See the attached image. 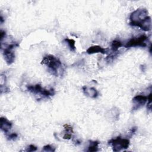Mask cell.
<instances>
[{
	"mask_svg": "<svg viewBox=\"0 0 152 152\" xmlns=\"http://www.w3.org/2000/svg\"><path fill=\"white\" fill-rule=\"evenodd\" d=\"M41 64L48 66L49 72L55 76L62 75L64 72L61 62L52 55H46L43 57Z\"/></svg>",
	"mask_w": 152,
	"mask_h": 152,
	"instance_id": "6da1fadb",
	"label": "cell"
},
{
	"mask_svg": "<svg viewBox=\"0 0 152 152\" xmlns=\"http://www.w3.org/2000/svg\"><path fill=\"white\" fill-rule=\"evenodd\" d=\"M27 88L30 92L35 94H39V96H42L45 97L53 96L55 94V90L53 88L48 90L43 88L39 84H37L34 86H28Z\"/></svg>",
	"mask_w": 152,
	"mask_h": 152,
	"instance_id": "7a4b0ae2",
	"label": "cell"
},
{
	"mask_svg": "<svg viewBox=\"0 0 152 152\" xmlns=\"http://www.w3.org/2000/svg\"><path fill=\"white\" fill-rule=\"evenodd\" d=\"M108 144L112 146L113 151H119L122 149H126L129 145V140L127 138H122L120 136L112 138L108 141Z\"/></svg>",
	"mask_w": 152,
	"mask_h": 152,
	"instance_id": "3957f363",
	"label": "cell"
},
{
	"mask_svg": "<svg viewBox=\"0 0 152 152\" xmlns=\"http://www.w3.org/2000/svg\"><path fill=\"white\" fill-rule=\"evenodd\" d=\"M148 16V11L144 8H139L132 12L129 17V25L134 26L135 24L140 23Z\"/></svg>",
	"mask_w": 152,
	"mask_h": 152,
	"instance_id": "277c9868",
	"label": "cell"
},
{
	"mask_svg": "<svg viewBox=\"0 0 152 152\" xmlns=\"http://www.w3.org/2000/svg\"><path fill=\"white\" fill-rule=\"evenodd\" d=\"M148 39V37L143 34L138 37H132L131 39L126 43L124 45V47L126 48H131V47H146L147 44L145 41Z\"/></svg>",
	"mask_w": 152,
	"mask_h": 152,
	"instance_id": "5b68a950",
	"label": "cell"
},
{
	"mask_svg": "<svg viewBox=\"0 0 152 152\" xmlns=\"http://www.w3.org/2000/svg\"><path fill=\"white\" fill-rule=\"evenodd\" d=\"M18 44L14 43L7 46L3 51V56L5 61L8 65H11L12 64L15 59V55L12 51V49L15 46H18Z\"/></svg>",
	"mask_w": 152,
	"mask_h": 152,
	"instance_id": "8992f818",
	"label": "cell"
},
{
	"mask_svg": "<svg viewBox=\"0 0 152 152\" xmlns=\"http://www.w3.org/2000/svg\"><path fill=\"white\" fill-rule=\"evenodd\" d=\"M147 101V96L143 95H137L132 99L133 107L132 110H135L143 106Z\"/></svg>",
	"mask_w": 152,
	"mask_h": 152,
	"instance_id": "52a82bcc",
	"label": "cell"
},
{
	"mask_svg": "<svg viewBox=\"0 0 152 152\" xmlns=\"http://www.w3.org/2000/svg\"><path fill=\"white\" fill-rule=\"evenodd\" d=\"M134 26L138 27L141 28L144 31H147L151 30V17L150 16H147L143 20L140 21V23L135 24Z\"/></svg>",
	"mask_w": 152,
	"mask_h": 152,
	"instance_id": "ba28073f",
	"label": "cell"
},
{
	"mask_svg": "<svg viewBox=\"0 0 152 152\" xmlns=\"http://www.w3.org/2000/svg\"><path fill=\"white\" fill-rule=\"evenodd\" d=\"M12 126V123L10 122L6 118L1 117L0 119V128L4 132L5 134H7L10 130Z\"/></svg>",
	"mask_w": 152,
	"mask_h": 152,
	"instance_id": "9c48e42d",
	"label": "cell"
},
{
	"mask_svg": "<svg viewBox=\"0 0 152 152\" xmlns=\"http://www.w3.org/2000/svg\"><path fill=\"white\" fill-rule=\"evenodd\" d=\"M106 50H107L106 49H104L98 45H95V46H93L88 48L87 49L86 52L88 54H93L95 53H101L102 54H106L107 52Z\"/></svg>",
	"mask_w": 152,
	"mask_h": 152,
	"instance_id": "30bf717a",
	"label": "cell"
},
{
	"mask_svg": "<svg viewBox=\"0 0 152 152\" xmlns=\"http://www.w3.org/2000/svg\"><path fill=\"white\" fill-rule=\"evenodd\" d=\"M83 90L86 96L90 97L91 98H96L98 96V92L95 88H88L87 86H83Z\"/></svg>",
	"mask_w": 152,
	"mask_h": 152,
	"instance_id": "8fae6325",
	"label": "cell"
},
{
	"mask_svg": "<svg viewBox=\"0 0 152 152\" xmlns=\"http://www.w3.org/2000/svg\"><path fill=\"white\" fill-rule=\"evenodd\" d=\"M99 144V142L97 141H90V145L88 147V151H98V146Z\"/></svg>",
	"mask_w": 152,
	"mask_h": 152,
	"instance_id": "7c38bea8",
	"label": "cell"
},
{
	"mask_svg": "<svg viewBox=\"0 0 152 152\" xmlns=\"http://www.w3.org/2000/svg\"><path fill=\"white\" fill-rule=\"evenodd\" d=\"M64 41L67 43V45H68L70 50L71 51H73V52H75V49H76V48H75V40H73V39H68V38H65L64 39Z\"/></svg>",
	"mask_w": 152,
	"mask_h": 152,
	"instance_id": "4fadbf2b",
	"label": "cell"
},
{
	"mask_svg": "<svg viewBox=\"0 0 152 152\" xmlns=\"http://www.w3.org/2000/svg\"><path fill=\"white\" fill-rule=\"evenodd\" d=\"M123 46L122 43H121V42L119 41V40H113L112 42V45H111V47H112V49L113 52H116L118 49L121 47H122Z\"/></svg>",
	"mask_w": 152,
	"mask_h": 152,
	"instance_id": "5bb4252c",
	"label": "cell"
},
{
	"mask_svg": "<svg viewBox=\"0 0 152 152\" xmlns=\"http://www.w3.org/2000/svg\"><path fill=\"white\" fill-rule=\"evenodd\" d=\"M43 151H50V152H53L55 151V147H53L50 145H45L42 149Z\"/></svg>",
	"mask_w": 152,
	"mask_h": 152,
	"instance_id": "9a60e30c",
	"label": "cell"
},
{
	"mask_svg": "<svg viewBox=\"0 0 152 152\" xmlns=\"http://www.w3.org/2000/svg\"><path fill=\"white\" fill-rule=\"evenodd\" d=\"M64 128L65 130V132L73 133V129H72V127L71 125H69L68 124H65L64 125Z\"/></svg>",
	"mask_w": 152,
	"mask_h": 152,
	"instance_id": "2e32d148",
	"label": "cell"
},
{
	"mask_svg": "<svg viewBox=\"0 0 152 152\" xmlns=\"http://www.w3.org/2000/svg\"><path fill=\"white\" fill-rule=\"evenodd\" d=\"M72 134L71 132H65V133L64 134V136H63V139L64 140H70L72 137Z\"/></svg>",
	"mask_w": 152,
	"mask_h": 152,
	"instance_id": "e0dca14e",
	"label": "cell"
},
{
	"mask_svg": "<svg viewBox=\"0 0 152 152\" xmlns=\"http://www.w3.org/2000/svg\"><path fill=\"white\" fill-rule=\"evenodd\" d=\"M17 137H18V135L16 133H12L9 134L7 136V138L8 140H15L16 138H17Z\"/></svg>",
	"mask_w": 152,
	"mask_h": 152,
	"instance_id": "ac0fdd59",
	"label": "cell"
},
{
	"mask_svg": "<svg viewBox=\"0 0 152 152\" xmlns=\"http://www.w3.org/2000/svg\"><path fill=\"white\" fill-rule=\"evenodd\" d=\"M36 150H37V147L32 144L30 145L27 147V149L26 150L27 151H36Z\"/></svg>",
	"mask_w": 152,
	"mask_h": 152,
	"instance_id": "d6986e66",
	"label": "cell"
},
{
	"mask_svg": "<svg viewBox=\"0 0 152 152\" xmlns=\"http://www.w3.org/2000/svg\"><path fill=\"white\" fill-rule=\"evenodd\" d=\"M5 31L3 30H1V42H2V40L5 38Z\"/></svg>",
	"mask_w": 152,
	"mask_h": 152,
	"instance_id": "ffe728a7",
	"label": "cell"
},
{
	"mask_svg": "<svg viewBox=\"0 0 152 152\" xmlns=\"http://www.w3.org/2000/svg\"><path fill=\"white\" fill-rule=\"evenodd\" d=\"M3 21H4L3 18H2V16H1V23H3Z\"/></svg>",
	"mask_w": 152,
	"mask_h": 152,
	"instance_id": "44dd1931",
	"label": "cell"
}]
</instances>
